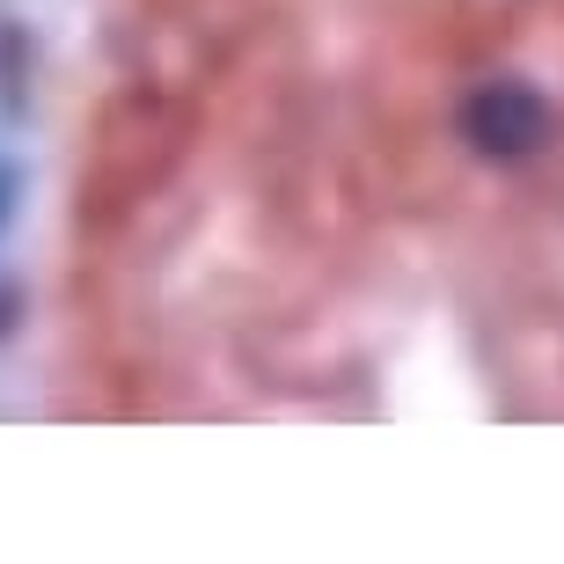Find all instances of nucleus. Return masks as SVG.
Wrapping results in <instances>:
<instances>
[{
    "instance_id": "obj_1",
    "label": "nucleus",
    "mask_w": 564,
    "mask_h": 564,
    "mask_svg": "<svg viewBox=\"0 0 564 564\" xmlns=\"http://www.w3.org/2000/svg\"><path fill=\"white\" fill-rule=\"evenodd\" d=\"M499 0H96L59 337L104 419H359L440 375L491 191L564 140Z\"/></svg>"
}]
</instances>
